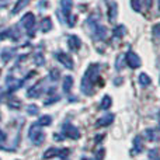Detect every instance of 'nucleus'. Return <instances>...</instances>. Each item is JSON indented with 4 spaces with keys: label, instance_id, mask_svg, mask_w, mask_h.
I'll list each match as a JSON object with an SVG mask.
<instances>
[{
    "label": "nucleus",
    "instance_id": "1",
    "mask_svg": "<svg viewBox=\"0 0 160 160\" xmlns=\"http://www.w3.org/2000/svg\"><path fill=\"white\" fill-rule=\"evenodd\" d=\"M97 76H98V65L91 63L90 66L87 68L84 76H83L82 80V91L86 94H91L93 91V86L97 80Z\"/></svg>",
    "mask_w": 160,
    "mask_h": 160
},
{
    "label": "nucleus",
    "instance_id": "2",
    "mask_svg": "<svg viewBox=\"0 0 160 160\" xmlns=\"http://www.w3.org/2000/svg\"><path fill=\"white\" fill-rule=\"evenodd\" d=\"M28 138L31 139L34 145H41L45 139V135L41 129L38 128V124H34L32 127L28 129Z\"/></svg>",
    "mask_w": 160,
    "mask_h": 160
},
{
    "label": "nucleus",
    "instance_id": "3",
    "mask_svg": "<svg viewBox=\"0 0 160 160\" xmlns=\"http://www.w3.org/2000/svg\"><path fill=\"white\" fill-rule=\"evenodd\" d=\"M62 132H63V136H66V138H70V139H79L80 138V132L78 131V128L73 127V125L69 124V122H65L63 128H62Z\"/></svg>",
    "mask_w": 160,
    "mask_h": 160
},
{
    "label": "nucleus",
    "instance_id": "4",
    "mask_svg": "<svg viewBox=\"0 0 160 160\" xmlns=\"http://www.w3.org/2000/svg\"><path fill=\"white\" fill-rule=\"evenodd\" d=\"M21 25H24L27 32H30V35H32V30H34V25H35V17H34V14L32 13L25 14L21 18Z\"/></svg>",
    "mask_w": 160,
    "mask_h": 160
},
{
    "label": "nucleus",
    "instance_id": "5",
    "mask_svg": "<svg viewBox=\"0 0 160 160\" xmlns=\"http://www.w3.org/2000/svg\"><path fill=\"white\" fill-rule=\"evenodd\" d=\"M125 59H127V65L129 68H132V69H136V68L141 66V58H139L138 55H136L133 51H129V52H127V55H125Z\"/></svg>",
    "mask_w": 160,
    "mask_h": 160
},
{
    "label": "nucleus",
    "instance_id": "6",
    "mask_svg": "<svg viewBox=\"0 0 160 160\" xmlns=\"http://www.w3.org/2000/svg\"><path fill=\"white\" fill-rule=\"evenodd\" d=\"M69 155V149H56V148H51L45 152L44 158L49 159V158H55V156H61V158H66Z\"/></svg>",
    "mask_w": 160,
    "mask_h": 160
},
{
    "label": "nucleus",
    "instance_id": "7",
    "mask_svg": "<svg viewBox=\"0 0 160 160\" xmlns=\"http://www.w3.org/2000/svg\"><path fill=\"white\" fill-rule=\"evenodd\" d=\"M56 58H58V61L61 62L65 68H68V69H73V61H72V58H70L68 53L58 52L56 53Z\"/></svg>",
    "mask_w": 160,
    "mask_h": 160
},
{
    "label": "nucleus",
    "instance_id": "8",
    "mask_svg": "<svg viewBox=\"0 0 160 160\" xmlns=\"http://www.w3.org/2000/svg\"><path fill=\"white\" fill-rule=\"evenodd\" d=\"M22 83H24V80H17V79H14L13 76H8V78L6 79V86H7V88L10 91H14V90H17V88H20Z\"/></svg>",
    "mask_w": 160,
    "mask_h": 160
},
{
    "label": "nucleus",
    "instance_id": "9",
    "mask_svg": "<svg viewBox=\"0 0 160 160\" xmlns=\"http://www.w3.org/2000/svg\"><path fill=\"white\" fill-rule=\"evenodd\" d=\"M42 93H44V84H42V83H38V84L32 86V87L27 91V96L31 97V98H37V97H39Z\"/></svg>",
    "mask_w": 160,
    "mask_h": 160
},
{
    "label": "nucleus",
    "instance_id": "10",
    "mask_svg": "<svg viewBox=\"0 0 160 160\" xmlns=\"http://www.w3.org/2000/svg\"><path fill=\"white\" fill-rule=\"evenodd\" d=\"M117 14H118V6H117V3L111 2L110 4H108V13H107L110 22H114V21H115Z\"/></svg>",
    "mask_w": 160,
    "mask_h": 160
},
{
    "label": "nucleus",
    "instance_id": "11",
    "mask_svg": "<svg viewBox=\"0 0 160 160\" xmlns=\"http://www.w3.org/2000/svg\"><path fill=\"white\" fill-rule=\"evenodd\" d=\"M68 44H69V48L72 51H78V49H80V47H82V39H80L78 35H70Z\"/></svg>",
    "mask_w": 160,
    "mask_h": 160
},
{
    "label": "nucleus",
    "instance_id": "12",
    "mask_svg": "<svg viewBox=\"0 0 160 160\" xmlns=\"http://www.w3.org/2000/svg\"><path fill=\"white\" fill-rule=\"evenodd\" d=\"M39 28H41L42 32H48V31H51V28H52V20H51L49 17L42 18L41 22H39Z\"/></svg>",
    "mask_w": 160,
    "mask_h": 160
},
{
    "label": "nucleus",
    "instance_id": "13",
    "mask_svg": "<svg viewBox=\"0 0 160 160\" xmlns=\"http://www.w3.org/2000/svg\"><path fill=\"white\" fill-rule=\"evenodd\" d=\"M112 121H114V115L112 114H107V115L98 118V121H97V127H107V125H110Z\"/></svg>",
    "mask_w": 160,
    "mask_h": 160
},
{
    "label": "nucleus",
    "instance_id": "14",
    "mask_svg": "<svg viewBox=\"0 0 160 160\" xmlns=\"http://www.w3.org/2000/svg\"><path fill=\"white\" fill-rule=\"evenodd\" d=\"M107 35V30L102 25H94V38L96 39H104Z\"/></svg>",
    "mask_w": 160,
    "mask_h": 160
},
{
    "label": "nucleus",
    "instance_id": "15",
    "mask_svg": "<svg viewBox=\"0 0 160 160\" xmlns=\"http://www.w3.org/2000/svg\"><path fill=\"white\" fill-rule=\"evenodd\" d=\"M14 53H16V51H14L13 48H4V49L2 51V53H0V56H2V59L4 62H8L14 56Z\"/></svg>",
    "mask_w": 160,
    "mask_h": 160
},
{
    "label": "nucleus",
    "instance_id": "16",
    "mask_svg": "<svg viewBox=\"0 0 160 160\" xmlns=\"http://www.w3.org/2000/svg\"><path fill=\"white\" fill-rule=\"evenodd\" d=\"M127 34V28L124 27V25H118L117 28H114V32H112V35H114V38H122V37Z\"/></svg>",
    "mask_w": 160,
    "mask_h": 160
},
{
    "label": "nucleus",
    "instance_id": "17",
    "mask_svg": "<svg viewBox=\"0 0 160 160\" xmlns=\"http://www.w3.org/2000/svg\"><path fill=\"white\" fill-rule=\"evenodd\" d=\"M139 84L142 86V87H148V86L150 84V83H152V79L149 78V76L146 75V73H141V75H139Z\"/></svg>",
    "mask_w": 160,
    "mask_h": 160
},
{
    "label": "nucleus",
    "instance_id": "18",
    "mask_svg": "<svg viewBox=\"0 0 160 160\" xmlns=\"http://www.w3.org/2000/svg\"><path fill=\"white\" fill-rule=\"evenodd\" d=\"M72 84H73L72 76H65L63 78V91L65 93H69L70 88H72Z\"/></svg>",
    "mask_w": 160,
    "mask_h": 160
},
{
    "label": "nucleus",
    "instance_id": "19",
    "mask_svg": "<svg viewBox=\"0 0 160 160\" xmlns=\"http://www.w3.org/2000/svg\"><path fill=\"white\" fill-rule=\"evenodd\" d=\"M72 6H73V3H72V0H62V11H63V14L65 16H69V13H70V8H72Z\"/></svg>",
    "mask_w": 160,
    "mask_h": 160
},
{
    "label": "nucleus",
    "instance_id": "20",
    "mask_svg": "<svg viewBox=\"0 0 160 160\" xmlns=\"http://www.w3.org/2000/svg\"><path fill=\"white\" fill-rule=\"evenodd\" d=\"M142 149H143V145H142V139L139 138V136H136V138H135V148L132 149V155H138V153H141Z\"/></svg>",
    "mask_w": 160,
    "mask_h": 160
},
{
    "label": "nucleus",
    "instance_id": "21",
    "mask_svg": "<svg viewBox=\"0 0 160 160\" xmlns=\"http://www.w3.org/2000/svg\"><path fill=\"white\" fill-rule=\"evenodd\" d=\"M111 102H112V100H111L110 96H104L101 100V102H100V108L101 110H108V108L111 107Z\"/></svg>",
    "mask_w": 160,
    "mask_h": 160
},
{
    "label": "nucleus",
    "instance_id": "22",
    "mask_svg": "<svg viewBox=\"0 0 160 160\" xmlns=\"http://www.w3.org/2000/svg\"><path fill=\"white\" fill-rule=\"evenodd\" d=\"M28 2H30V0H18V2H17V4H16V7L13 8V11H11V13L16 14V13H18V11H21L22 8L28 4Z\"/></svg>",
    "mask_w": 160,
    "mask_h": 160
},
{
    "label": "nucleus",
    "instance_id": "23",
    "mask_svg": "<svg viewBox=\"0 0 160 160\" xmlns=\"http://www.w3.org/2000/svg\"><path fill=\"white\" fill-rule=\"evenodd\" d=\"M51 122H52V118L49 115H44L38 119L37 124H38V127H48V125H51Z\"/></svg>",
    "mask_w": 160,
    "mask_h": 160
},
{
    "label": "nucleus",
    "instance_id": "24",
    "mask_svg": "<svg viewBox=\"0 0 160 160\" xmlns=\"http://www.w3.org/2000/svg\"><path fill=\"white\" fill-rule=\"evenodd\" d=\"M145 136H146L148 141H150V142L158 141V133H156L155 129H146L145 131Z\"/></svg>",
    "mask_w": 160,
    "mask_h": 160
},
{
    "label": "nucleus",
    "instance_id": "25",
    "mask_svg": "<svg viewBox=\"0 0 160 160\" xmlns=\"http://www.w3.org/2000/svg\"><path fill=\"white\" fill-rule=\"evenodd\" d=\"M20 100H17V98H14V97H11V100L8 101V107H11V108H20Z\"/></svg>",
    "mask_w": 160,
    "mask_h": 160
},
{
    "label": "nucleus",
    "instance_id": "26",
    "mask_svg": "<svg viewBox=\"0 0 160 160\" xmlns=\"http://www.w3.org/2000/svg\"><path fill=\"white\" fill-rule=\"evenodd\" d=\"M141 0H131V6L135 11H141Z\"/></svg>",
    "mask_w": 160,
    "mask_h": 160
},
{
    "label": "nucleus",
    "instance_id": "27",
    "mask_svg": "<svg viewBox=\"0 0 160 160\" xmlns=\"http://www.w3.org/2000/svg\"><path fill=\"white\" fill-rule=\"evenodd\" d=\"M27 112L30 114V115H35V114L38 112V107H37V105H34V104L28 105V107H27Z\"/></svg>",
    "mask_w": 160,
    "mask_h": 160
},
{
    "label": "nucleus",
    "instance_id": "28",
    "mask_svg": "<svg viewBox=\"0 0 160 160\" xmlns=\"http://www.w3.org/2000/svg\"><path fill=\"white\" fill-rule=\"evenodd\" d=\"M35 63L41 65V66L45 63V59H44V56H42L41 53H35Z\"/></svg>",
    "mask_w": 160,
    "mask_h": 160
},
{
    "label": "nucleus",
    "instance_id": "29",
    "mask_svg": "<svg viewBox=\"0 0 160 160\" xmlns=\"http://www.w3.org/2000/svg\"><path fill=\"white\" fill-rule=\"evenodd\" d=\"M153 35H155L156 37V38H159L160 39V22H159V24H156L155 25V27H153Z\"/></svg>",
    "mask_w": 160,
    "mask_h": 160
},
{
    "label": "nucleus",
    "instance_id": "30",
    "mask_svg": "<svg viewBox=\"0 0 160 160\" xmlns=\"http://www.w3.org/2000/svg\"><path fill=\"white\" fill-rule=\"evenodd\" d=\"M66 18H68V25H69V27H73V25L76 24V17L75 16H70L69 14Z\"/></svg>",
    "mask_w": 160,
    "mask_h": 160
},
{
    "label": "nucleus",
    "instance_id": "31",
    "mask_svg": "<svg viewBox=\"0 0 160 160\" xmlns=\"http://www.w3.org/2000/svg\"><path fill=\"white\" fill-rule=\"evenodd\" d=\"M149 156H150V159H153V160H159V150H158V149L150 150V152H149Z\"/></svg>",
    "mask_w": 160,
    "mask_h": 160
},
{
    "label": "nucleus",
    "instance_id": "32",
    "mask_svg": "<svg viewBox=\"0 0 160 160\" xmlns=\"http://www.w3.org/2000/svg\"><path fill=\"white\" fill-rule=\"evenodd\" d=\"M47 4H48L47 0H41V2L38 3V10L39 11H44L45 8H47Z\"/></svg>",
    "mask_w": 160,
    "mask_h": 160
},
{
    "label": "nucleus",
    "instance_id": "33",
    "mask_svg": "<svg viewBox=\"0 0 160 160\" xmlns=\"http://www.w3.org/2000/svg\"><path fill=\"white\" fill-rule=\"evenodd\" d=\"M51 78H52L53 80H56V79H59V72H58V69H52V73H51Z\"/></svg>",
    "mask_w": 160,
    "mask_h": 160
},
{
    "label": "nucleus",
    "instance_id": "34",
    "mask_svg": "<svg viewBox=\"0 0 160 160\" xmlns=\"http://www.w3.org/2000/svg\"><path fill=\"white\" fill-rule=\"evenodd\" d=\"M102 158H104V149L97 150V160H102Z\"/></svg>",
    "mask_w": 160,
    "mask_h": 160
},
{
    "label": "nucleus",
    "instance_id": "35",
    "mask_svg": "<svg viewBox=\"0 0 160 160\" xmlns=\"http://www.w3.org/2000/svg\"><path fill=\"white\" fill-rule=\"evenodd\" d=\"M8 3H10V0H0V8H2V7H6Z\"/></svg>",
    "mask_w": 160,
    "mask_h": 160
},
{
    "label": "nucleus",
    "instance_id": "36",
    "mask_svg": "<svg viewBox=\"0 0 160 160\" xmlns=\"http://www.w3.org/2000/svg\"><path fill=\"white\" fill-rule=\"evenodd\" d=\"M141 2H143V4L146 6L148 8H149V7H152V0H141Z\"/></svg>",
    "mask_w": 160,
    "mask_h": 160
},
{
    "label": "nucleus",
    "instance_id": "37",
    "mask_svg": "<svg viewBox=\"0 0 160 160\" xmlns=\"http://www.w3.org/2000/svg\"><path fill=\"white\" fill-rule=\"evenodd\" d=\"M6 141V133L0 129V142H4Z\"/></svg>",
    "mask_w": 160,
    "mask_h": 160
},
{
    "label": "nucleus",
    "instance_id": "38",
    "mask_svg": "<svg viewBox=\"0 0 160 160\" xmlns=\"http://www.w3.org/2000/svg\"><path fill=\"white\" fill-rule=\"evenodd\" d=\"M2 100H3V90L0 88V101H2Z\"/></svg>",
    "mask_w": 160,
    "mask_h": 160
},
{
    "label": "nucleus",
    "instance_id": "39",
    "mask_svg": "<svg viewBox=\"0 0 160 160\" xmlns=\"http://www.w3.org/2000/svg\"><path fill=\"white\" fill-rule=\"evenodd\" d=\"M82 160H90V159H87V158H83Z\"/></svg>",
    "mask_w": 160,
    "mask_h": 160
},
{
    "label": "nucleus",
    "instance_id": "40",
    "mask_svg": "<svg viewBox=\"0 0 160 160\" xmlns=\"http://www.w3.org/2000/svg\"><path fill=\"white\" fill-rule=\"evenodd\" d=\"M158 2H159V8H160V0H158Z\"/></svg>",
    "mask_w": 160,
    "mask_h": 160
}]
</instances>
